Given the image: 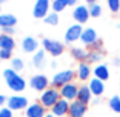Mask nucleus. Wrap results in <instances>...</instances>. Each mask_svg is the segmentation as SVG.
Segmentation results:
<instances>
[{
  "instance_id": "1",
  "label": "nucleus",
  "mask_w": 120,
  "mask_h": 117,
  "mask_svg": "<svg viewBox=\"0 0 120 117\" xmlns=\"http://www.w3.org/2000/svg\"><path fill=\"white\" fill-rule=\"evenodd\" d=\"M3 77H5V80H6V85L9 86L12 91L20 92V91H23V89H25L26 82L23 80V77H22V75H19L17 71H14L12 68L5 69V71H3Z\"/></svg>"
},
{
  "instance_id": "2",
  "label": "nucleus",
  "mask_w": 120,
  "mask_h": 117,
  "mask_svg": "<svg viewBox=\"0 0 120 117\" xmlns=\"http://www.w3.org/2000/svg\"><path fill=\"white\" fill-rule=\"evenodd\" d=\"M60 99H62V97H60V91H57L56 88H48L46 91L42 92L40 103H42L45 108H52Z\"/></svg>"
},
{
  "instance_id": "3",
  "label": "nucleus",
  "mask_w": 120,
  "mask_h": 117,
  "mask_svg": "<svg viewBox=\"0 0 120 117\" xmlns=\"http://www.w3.org/2000/svg\"><path fill=\"white\" fill-rule=\"evenodd\" d=\"M72 79H74V72L71 69H65V71L57 72L52 77V88H62V86L71 83Z\"/></svg>"
},
{
  "instance_id": "4",
  "label": "nucleus",
  "mask_w": 120,
  "mask_h": 117,
  "mask_svg": "<svg viewBox=\"0 0 120 117\" xmlns=\"http://www.w3.org/2000/svg\"><path fill=\"white\" fill-rule=\"evenodd\" d=\"M8 108L11 111H20V109H26L28 108V99L23 96H12L8 99L6 102Z\"/></svg>"
},
{
  "instance_id": "5",
  "label": "nucleus",
  "mask_w": 120,
  "mask_h": 117,
  "mask_svg": "<svg viewBox=\"0 0 120 117\" xmlns=\"http://www.w3.org/2000/svg\"><path fill=\"white\" fill-rule=\"evenodd\" d=\"M43 49L48 51L51 56H60L63 53V43L57 42V40H51V39H45L43 40Z\"/></svg>"
},
{
  "instance_id": "6",
  "label": "nucleus",
  "mask_w": 120,
  "mask_h": 117,
  "mask_svg": "<svg viewBox=\"0 0 120 117\" xmlns=\"http://www.w3.org/2000/svg\"><path fill=\"white\" fill-rule=\"evenodd\" d=\"M77 92H79L77 85H74V83L71 82V83H68V85L60 88V97L68 100V102H69V100L74 102V100H77Z\"/></svg>"
},
{
  "instance_id": "7",
  "label": "nucleus",
  "mask_w": 120,
  "mask_h": 117,
  "mask_svg": "<svg viewBox=\"0 0 120 117\" xmlns=\"http://www.w3.org/2000/svg\"><path fill=\"white\" fill-rule=\"evenodd\" d=\"M29 85H31L32 89L39 92H43L48 89V85H49V80L46 79V75H42V74H37L29 80Z\"/></svg>"
},
{
  "instance_id": "8",
  "label": "nucleus",
  "mask_w": 120,
  "mask_h": 117,
  "mask_svg": "<svg viewBox=\"0 0 120 117\" xmlns=\"http://www.w3.org/2000/svg\"><path fill=\"white\" fill-rule=\"evenodd\" d=\"M48 9H49V0H37L32 9V14L37 19H45L48 15Z\"/></svg>"
},
{
  "instance_id": "9",
  "label": "nucleus",
  "mask_w": 120,
  "mask_h": 117,
  "mask_svg": "<svg viewBox=\"0 0 120 117\" xmlns=\"http://www.w3.org/2000/svg\"><path fill=\"white\" fill-rule=\"evenodd\" d=\"M82 32H83V28H82V25L75 23V25L69 26V28H68V31L65 32V40H66L68 43L77 42V40L82 37Z\"/></svg>"
},
{
  "instance_id": "10",
  "label": "nucleus",
  "mask_w": 120,
  "mask_h": 117,
  "mask_svg": "<svg viewBox=\"0 0 120 117\" xmlns=\"http://www.w3.org/2000/svg\"><path fill=\"white\" fill-rule=\"evenodd\" d=\"M85 113H86V105L85 103L79 102V100H74V102L69 103V113H68L69 117H83Z\"/></svg>"
},
{
  "instance_id": "11",
  "label": "nucleus",
  "mask_w": 120,
  "mask_h": 117,
  "mask_svg": "<svg viewBox=\"0 0 120 117\" xmlns=\"http://www.w3.org/2000/svg\"><path fill=\"white\" fill-rule=\"evenodd\" d=\"M68 113H69V102L65 100V99H60L52 106V113L51 114L56 116V117H63V116H66Z\"/></svg>"
},
{
  "instance_id": "12",
  "label": "nucleus",
  "mask_w": 120,
  "mask_h": 117,
  "mask_svg": "<svg viewBox=\"0 0 120 117\" xmlns=\"http://www.w3.org/2000/svg\"><path fill=\"white\" fill-rule=\"evenodd\" d=\"M72 17L75 19V22H77L79 25L85 23V22L89 19V9H88V6H75L74 12H72Z\"/></svg>"
},
{
  "instance_id": "13",
  "label": "nucleus",
  "mask_w": 120,
  "mask_h": 117,
  "mask_svg": "<svg viewBox=\"0 0 120 117\" xmlns=\"http://www.w3.org/2000/svg\"><path fill=\"white\" fill-rule=\"evenodd\" d=\"M45 106L42 103H32L26 108V117H45Z\"/></svg>"
},
{
  "instance_id": "14",
  "label": "nucleus",
  "mask_w": 120,
  "mask_h": 117,
  "mask_svg": "<svg viewBox=\"0 0 120 117\" xmlns=\"http://www.w3.org/2000/svg\"><path fill=\"white\" fill-rule=\"evenodd\" d=\"M80 40L85 43V45H88V46H91L92 43H95L97 40H99V39H97V32H95V29H92V28H86V29H83Z\"/></svg>"
},
{
  "instance_id": "15",
  "label": "nucleus",
  "mask_w": 120,
  "mask_h": 117,
  "mask_svg": "<svg viewBox=\"0 0 120 117\" xmlns=\"http://www.w3.org/2000/svg\"><path fill=\"white\" fill-rule=\"evenodd\" d=\"M91 99H92V92H91V89H89V86H86V85L80 86V88H79V92H77V100L79 102L88 105V103L91 102Z\"/></svg>"
},
{
  "instance_id": "16",
  "label": "nucleus",
  "mask_w": 120,
  "mask_h": 117,
  "mask_svg": "<svg viewBox=\"0 0 120 117\" xmlns=\"http://www.w3.org/2000/svg\"><path fill=\"white\" fill-rule=\"evenodd\" d=\"M22 48L25 53H37V48H39V43L34 37H25L23 42H22Z\"/></svg>"
},
{
  "instance_id": "17",
  "label": "nucleus",
  "mask_w": 120,
  "mask_h": 117,
  "mask_svg": "<svg viewBox=\"0 0 120 117\" xmlns=\"http://www.w3.org/2000/svg\"><path fill=\"white\" fill-rule=\"evenodd\" d=\"M89 89H91L92 96L99 97V96H102V92L105 91V85H103V82H102V80H99V79H95V77H94L91 82H89Z\"/></svg>"
},
{
  "instance_id": "18",
  "label": "nucleus",
  "mask_w": 120,
  "mask_h": 117,
  "mask_svg": "<svg viewBox=\"0 0 120 117\" xmlns=\"http://www.w3.org/2000/svg\"><path fill=\"white\" fill-rule=\"evenodd\" d=\"M17 23V19L12 14H3L0 15V28H14V25Z\"/></svg>"
},
{
  "instance_id": "19",
  "label": "nucleus",
  "mask_w": 120,
  "mask_h": 117,
  "mask_svg": "<svg viewBox=\"0 0 120 117\" xmlns=\"http://www.w3.org/2000/svg\"><path fill=\"white\" fill-rule=\"evenodd\" d=\"M94 75L95 79H99V80H108L109 79V71H108V66L106 65H97L94 68Z\"/></svg>"
},
{
  "instance_id": "20",
  "label": "nucleus",
  "mask_w": 120,
  "mask_h": 117,
  "mask_svg": "<svg viewBox=\"0 0 120 117\" xmlns=\"http://www.w3.org/2000/svg\"><path fill=\"white\" fill-rule=\"evenodd\" d=\"M89 75H91V68H89V63L82 62V63L79 65V68H77V77L80 79V80H86V79H89Z\"/></svg>"
},
{
  "instance_id": "21",
  "label": "nucleus",
  "mask_w": 120,
  "mask_h": 117,
  "mask_svg": "<svg viewBox=\"0 0 120 117\" xmlns=\"http://www.w3.org/2000/svg\"><path fill=\"white\" fill-rule=\"evenodd\" d=\"M14 48V40L12 37L8 36V34H0V49H12Z\"/></svg>"
},
{
  "instance_id": "22",
  "label": "nucleus",
  "mask_w": 120,
  "mask_h": 117,
  "mask_svg": "<svg viewBox=\"0 0 120 117\" xmlns=\"http://www.w3.org/2000/svg\"><path fill=\"white\" fill-rule=\"evenodd\" d=\"M32 63H34L35 68H42L43 63H45V49H39L32 57Z\"/></svg>"
},
{
  "instance_id": "23",
  "label": "nucleus",
  "mask_w": 120,
  "mask_h": 117,
  "mask_svg": "<svg viewBox=\"0 0 120 117\" xmlns=\"http://www.w3.org/2000/svg\"><path fill=\"white\" fill-rule=\"evenodd\" d=\"M102 51H89L88 57H86V63H97V62L102 60Z\"/></svg>"
},
{
  "instance_id": "24",
  "label": "nucleus",
  "mask_w": 120,
  "mask_h": 117,
  "mask_svg": "<svg viewBox=\"0 0 120 117\" xmlns=\"http://www.w3.org/2000/svg\"><path fill=\"white\" fill-rule=\"evenodd\" d=\"M71 54H72V57L74 59H77V60H86V57H88V53H86L83 48H72V51H71Z\"/></svg>"
},
{
  "instance_id": "25",
  "label": "nucleus",
  "mask_w": 120,
  "mask_h": 117,
  "mask_svg": "<svg viewBox=\"0 0 120 117\" xmlns=\"http://www.w3.org/2000/svg\"><path fill=\"white\" fill-rule=\"evenodd\" d=\"M109 108L114 113H120V97L119 96H114L109 99Z\"/></svg>"
},
{
  "instance_id": "26",
  "label": "nucleus",
  "mask_w": 120,
  "mask_h": 117,
  "mask_svg": "<svg viewBox=\"0 0 120 117\" xmlns=\"http://www.w3.org/2000/svg\"><path fill=\"white\" fill-rule=\"evenodd\" d=\"M89 15L91 17H99L100 14H102V6H100L99 3H92V5H89Z\"/></svg>"
},
{
  "instance_id": "27",
  "label": "nucleus",
  "mask_w": 120,
  "mask_h": 117,
  "mask_svg": "<svg viewBox=\"0 0 120 117\" xmlns=\"http://www.w3.org/2000/svg\"><path fill=\"white\" fill-rule=\"evenodd\" d=\"M66 0H54L52 2V11L54 12H60V11H63L66 8Z\"/></svg>"
},
{
  "instance_id": "28",
  "label": "nucleus",
  "mask_w": 120,
  "mask_h": 117,
  "mask_svg": "<svg viewBox=\"0 0 120 117\" xmlns=\"http://www.w3.org/2000/svg\"><path fill=\"white\" fill-rule=\"evenodd\" d=\"M43 20H45V23H48V25H57V23H59V15H57V12L52 11V12L48 14Z\"/></svg>"
},
{
  "instance_id": "29",
  "label": "nucleus",
  "mask_w": 120,
  "mask_h": 117,
  "mask_svg": "<svg viewBox=\"0 0 120 117\" xmlns=\"http://www.w3.org/2000/svg\"><path fill=\"white\" fill-rule=\"evenodd\" d=\"M111 12H119L120 11V0H106Z\"/></svg>"
},
{
  "instance_id": "30",
  "label": "nucleus",
  "mask_w": 120,
  "mask_h": 117,
  "mask_svg": "<svg viewBox=\"0 0 120 117\" xmlns=\"http://www.w3.org/2000/svg\"><path fill=\"white\" fill-rule=\"evenodd\" d=\"M12 69H14V71L23 69V60H22V59H12Z\"/></svg>"
},
{
  "instance_id": "31",
  "label": "nucleus",
  "mask_w": 120,
  "mask_h": 117,
  "mask_svg": "<svg viewBox=\"0 0 120 117\" xmlns=\"http://www.w3.org/2000/svg\"><path fill=\"white\" fill-rule=\"evenodd\" d=\"M0 117H12V111L9 108H0Z\"/></svg>"
},
{
  "instance_id": "32",
  "label": "nucleus",
  "mask_w": 120,
  "mask_h": 117,
  "mask_svg": "<svg viewBox=\"0 0 120 117\" xmlns=\"http://www.w3.org/2000/svg\"><path fill=\"white\" fill-rule=\"evenodd\" d=\"M102 46H103L102 40H97L95 43H92V45H91V51H102Z\"/></svg>"
},
{
  "instance_id": "33",
  "label": "nucleus",
  "mask_w": 120,
  "mask_h": 117,
  "mask_svg": "<svg viewBox=\"0 0 120 117\" xmlns=\"http://www.w3.org/2000/svg\"><path fill=\"white\" fill-rule=\"evenodd\" d=\"M9 57H11V51L9 49H0V59L6 60V59H9Z\"/></svg>"
},
{
  "instance_id": "34",
  "label": "nucleus",
  "mask_w": 120,
  "mask_h": 117,
  "mask_svg": "<svg viewBox=\"0 0 120 117\" xmlns=\"http://www.w3.org/2000/svg\"><path fill=\"white\" fill-rule=\"evenodd\" d=\"M2 31H3V34H8V36H11V34L14 32V29H12V28H3Z\"/></svg>"
},
{
  "instance_id": "35",
  "label": "nucleus",
  "mask_w": 120,
  "mask_h": 117,
  "mask_svg": "<svg viewBox=\"0 0 120 117\" xmlns=\"http://www.w3.org/2000/svg\"><path fill=\"white\" fill-rule=\"evenodd\" d=\"M75 3H77V0H66V5H68V6H74Z\"/></svg>"
},
{
  "instance_id": "36",
  "label": "nucleus",
  "mask_w": 120,
  "mask_h": 117,
  "mask_svg": "<svg viewBox=\"0 0 120 117\" xmlns=\"http://www.w3.org/2000/svg\"><path fill=\"white\" fill-rule=\"evenodd\" d=\"M5 102H8V99L5 96H0V106H2V105H3Z\"/></svg>"
},
{
  "instance_id": "37",
  "label": "nucleus",
  "mask_w": 120,
  "mask_h": 117,
  "mask_svg": "<svg viewBox=\"0 0 120 117\" xmlns=\"http://www.w3.org/2000/svg\"><path fill=\"white\" fill-rule=\"evenodd\" d=\"M92 103H94V105H97V103H100V97H95V99L92 100Z\"/></svg>"
},
{
  "instance_id": "38",
  "label": "nucleus",
  "mask_w": 120,
  "mask_h": 117,
  "mask_svg": "<svg viewBox=\"0 0 120 117\" xmlns=\"http://www.w3.org/2000/svg\"><path fill=\"white\" fill-rule=\"evenodd\" d=\"M114 65H116V66H119V65H120V59H114Z\"/></svg>"
},
{
  "instance_id": "39",
  "label": "nucleus",
  "mask_w": 120,
  "mask_h": 117,
  "mask_svg": "<svg viewBox=\"0 0 120 117\" xmlns=\"http://www.w3.org/2000/svg\"><path fill=\"white\" fill-rule=\"evenodd\" d=\"M86 2H88L89 5H92V3H97V0H86Z\"/></svg>"
},
{
  "instance_id": "40",
  "label": "nucleus",
  "mask_w": 120,
  "mask_h": 117,
  "mask_svg": "<svg viewBox=\"0 0 120 117\" xmlns=\"http://www.w3.org/2000/svg\"><path fill=\"white\" fill-rule=\"evenodd\" d=\"M45 117H56V116H52V114H46Z\"/></svg>"
},
{
  "instance_id": "41",
  "label": "nucleus",
  "mask_w": 120,
  "mask_h": 117,
  "mask_svg": "<svg viewBox=\"0 0 120 117\" xmlns=\"http://www.w3.org/2000/svg\"><path fill=\"white\" fill-rule=\"evenodd\" d=\"M3 2H6V0H0V3H3Z\"/></svg>"
},
{
  "instance_id": "42",
  "label": "nucleus",
  "mask_w": 120,
  "mask_h": 117,
  "mask_svg": "<svg viewBox=\"0 0 120 117\" xmlns=\"http://www.w3.org/2000/svg\"><path fill=\"white\" fill-rule=\"evenodd\" d=\"M119 29H120V25H119Z\"/></svg>"
}]
</instances>
